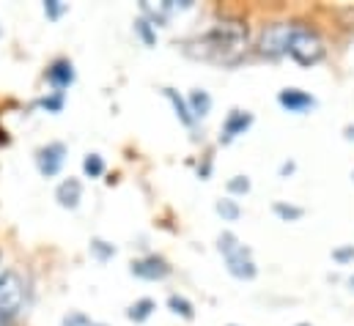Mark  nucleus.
<instances>
[{"label":"nucleus","mask_w":354,"mask_h":326,"mask_svg":"<svg viewBox=\"0 0 354 326\" xmlns=\"http://www.w3.org/2000/svg\"><path fill=\"white\" fill-rule=\"evenodd\" d=\"M25 305V285L19 280L17 271H3L0 274V316L8 321L14 316H19Z\"/></svg>","instance_id":"nucleus-4"},{"label":"nucleus","mask_w":354,"mask_h":326,"mask_svg":"<svg viewBox=\"0 0 354 326\" xmlns=\"http://www.w3.org/2000/svg\"><path fill=\"white\" fill-rule=\"evenodd\" d=\"M162 93H165V99L174 104L178 121H181L184 126H195V118H192V113H189L187 99H184V96H178V90H174V88H162Z\"/></svg>","instance_id":"nucleus-13"},{"label":"nucleus","mask_w":354,"mask_h":326,"mask_svg":"<svg viewBox=\"0 0 354 326\" xmlns=\"http://www.w3.org/2000/svg\"><path fill=\"white\" fill-rule=\"evenodd\" d=\"M333 260H338V263H349V260H354V245L335 249V252H333Z\"/></svg>","instance_id":"nucleus-25"},{"label":"nucleus","mask_w":354,"mask_h":326,"mask_svg":"<svg viewBox=\"0 0 354 326\" xmlns=\"http://www.w3.org/2000/svg\"><path fill=\"white\" fill-rule=\"evenodd\" d=\"M217 249H220V255L225 258V266H228V271H231L236 280H253V277L259 274V266H256L250 249L242 245L234 233H228V231L220 233V236H217Z\"/></svg>","instance_id":"nucleus-3"},{"label":"nucleus","mask_w":354,"mask_h":326,"mask_svg":"<svg viewBox=\"0 0 354 326\" xmlns=\"http://www.w3.org/2000/svg\"><path fill=\"white\" fill-rule=\"evenodd\" d=\"M250 44V30L242 19H220L206 33L189 39L184 52L195 61H206L214 66H236Z\"/></svg>","instance_id":"nucleus-1"},{"label":"nucleus","mask_w":354,"mask_h":326,"mask_svg":"<svg viewBox=\"0 0 354 326\" xmlns=\"http://www.w3.org/2000/svg\"><path fill=\"white\" fill-rule=\"evenodd\" d=\"M214 209H217V214H220L225 222H236V220L242 217V209H239V203H236V200H231V198H223V200H217V203H214Z\"/></svg>","instance_id":"nucleus-15"},{"label":"nucleus","mask_w":354,"mask_h":326,"mask_svg":"<svg viewBox=\"0 0 354 326\" xmlns=\"http://www.w3.org/2000/svg\"><path fill=\"white\" fill-rule=\"evenodd\" d=\"M228 192H231V195H245V192H250V178H248V175H234V178L228 181Z\"/></svg>","instance_id":"nucleus-24"},{"label":"nucleus","mask_w":354,"mask_h":326,"mask_svg":"<svg viewBox=\"0 0 354 326\" xmlns=\"http://www.w3.org/2000/svg\"><path fill=\"white\" fill-rule=\"evenodd\" d=\"M55 200H58V206L61 209H69V211H75L77 206H80V200H83V184L77 181V178H64L61 184H58V189H55Z\"/></svg>","instance_id":"nucleus-10"},{"label":"nucleus","mask_w":354,"mask_h":326,"mask_svg":"<svg viewBox=\"0 0 354 326\" xmlns=\"http://www.w3.org/2000/svg\"><path fill=\"white\" fill-rule=\"evenodd\" d=\"M39 107H44L47 113H61V107H64V93H53V96H44L41 102H39Z\"/></svg>","instance_id":"nucleus-23"},{"label":"nucleus","mask_w":354,"mask_h":326,"mask_svg":"<svg viewBox=\"0 0 354 326\" xmlns=\"http://www.w3.org/2000/svg\"><path fill=\"white\" fill-rule=\"evenodd\" d=\"M91 252H93V258L96 260H110L113 255H115V247L110 245V242H104V239H91Z\"/></svg>","instance_id":"nucleus-19"},{"label":"nucleus","mask_w":354,"mask_h":326,"mask_svg":"<svg viewBox=\"0 0 354 326\" xmlns=\"http://www.w3.org/2000/svg\"><path fill=\"white\" fill-rule=\"evenodd\" d=\"M61 326H104V324H96V321H91L86 313H80V310H75V313H69Z\"/></svg>","instance_id":"nucleus-22"},{"label":"nucleus","mask_w":354,"mask_h":326,"mask_svg":"<svg viewBox=\"0 0 354 326\" xmlns=\"http://www.w3.org/2000/svg\"><path fill=\"white\" fill-rule=\"evenodd\" d=\"M83 173H86L88 178H99V175H104V160H102L99 154H88V157L83 160Z\"/></svg>","instance_id":"nucleus-20"},{"label":"nucleus","mask_w":354,"mask_h":326,"mask_svg":"<svg viewBox=\"0 0 354 326\" xmlns=\"http://www.w3.org/2000/svg\"><path fill=\"white\" fill-rule=\"evenodd\" d=\"M135 33H138V39H140L146 47H154V44H157V30H154V25H151L146 17H140V19L135 22Z\"/></svg>","instance_id":"nucleus-17"},{"label":"nucleus","mask_w":354,"mask_h":326,"mask_svg":"<svg viewBox=\"0 0 354 326\" xmlns=\"http://www.w3.org/2000/svg\"><path fill=\"white\" fill-rule=\"evenodd\" d=\"M352 178H354V173H352Z\"/></svg>","instance_id":"nucleus-30"},{"label":"nucleus","mask_w":354,"mask_h":326,"mask_svg":"<svg viewBox=\"0 0 354 326\" xmlns=\"http://www.w3.org/2000/svg\"><path fill=\"white\" fill-rule=\"evenodd\" d=\"M286 55H291L299 66H316V64L324 61L327 47H324V39L316 28H310L305 22H291V36H288Z\"/></svg>","instance_id":"nucleus-2"},{"label":"nucleus","mask_w":354,"mask_h":326,"mask_svg":"<svg viewBox=\"0 0 354 326\" xmlns=\"http://www.w3.org/2000/svg\"><path fill=\"white\" fill-rule=\"evenodd\" d=\"M272 211H274V214H277L283 222H297V220L305 214L299 206H291V203H283V200H277V203L272 206Z\"/></svg>","instance_id":"nucleus-18"},{"label":"nucleus","mask_w":354,"mask_h":326,"mask_svg":"<svg viewBox=\"0 0 354 326\" xmlns=\"http://www.w3.org/2000/svg\"><path fill=\"white\" fill-rule=\"evenodd\" d=\"M47 82H50L58 93H64V90L75 82V66H72V61H66V58L55 61V64L47 69Z\"/></svg>","instance_id":"nucleus-11"},{"label":"nucleus","mask_w":354,"mask_h":326,"mask_svg":"<svg viewBox=\"0 0 354 326\" xmlns=\"http://www.w3.org/2000/svg\"><path fill=\"white\" fill-rule=\"evenodd\" d=\"M129 271H132V277H138V280L154 282V280H165V277L171 274V266H168V260L160 258V255H146V258H140V260H132V263H129Z\"/></svg>","instance_id":"nucleus-7"},{"label":"nucleus","mask_w":354,"mask_h":326,"mask_svg":"<svg viewBox=\"0 0 354 326\" xmlns=\"http://www.w3.org/2000/svg\"><path fill=\"white\" fill-rule=\"evenodd\" d=\"M349 282H352V288H354V277H352V280H349Z\"/></svg>","instance_id":"nucleus-29"},{"label":"nucleus","mask_w":354,"mask_h":326,"mask_svg":"<svg viewBox=\"0 0 354 326\" xmlns=\"http://www.w3.org/2000/svg\"><path fill=\"white\" fill-rule=\"evenodd\" d=\"M66 11H69V3H64V0H47V3H44V17H47L50 22H58Z\"/></svg>","instance_id":"nucleus-21"},{"label":"nucleus","mask_w":354,"mask_h":326,"mask_svg":"<svg viewBox=\"0 0 354 326\" xmlns=\"http://www.w3.org/2000/svg\"><path fill=\"white\" fill-rule=\"evenodd\" d=\"M288 173H294V162H283V164H280V175H288Z\"/></svg>","instance_id":"nucleus-26"},{"label":"nucleus","mask_w":354,"mask_h":326,"mask_svg":"<svg viewBox=\"0 0 354 326\" xmlns=\"http://www.w3.org/2000/svg\"><path fill=\"white\" fill-rule=\"evenodd\" d=\"M253 126V113L248 110H231L228 118L223 121V129H220V143H234L239 135H245L248 129Z\"/></svg>","instance_id":"nucleus-8"},{"label":"nucleus","mask_w":354,"mask_h":326,"mask_svg":"<svg viewBox=\"0 0 354 326\" xmlns=\"http://www.w3.org/2000/svg\"><path fill=\"white\" fill-rule=\"evenodd\" d=\"M168 307H171L176 316L187 318V321H192V318H195V307H192V302H189V299H184V296H178V294L168 296Z\"/></svg>","instance_id":"nucleus-16"},{"label":"nucleus","mask_w":354,"mask_h":326,"mask_svg":"<svg viewBox=\"0 0 354 326\" xmlns=\"http://www.w3.org/2000/svg\"><path fill=\"white\" fill-rule=\"evenodd\" d=\"M0 326H6V318H3V316H0Z\"/></svg>","instance_id":"nucleus-28"},{"label":"nucleus","mask_w":354,"mask_h":326,"mask_svg":"<svg viewBox=\"0 0 354 326\" xmlns=\"http://www.w3.org/2000/svg\"><path fill=\"white\" fill-rule=\"evenodd\" d=\"M277 102H280L283 110L297 113V115H302V113H308V110L316 107V96L299 90V88H283V90L277 93Z\"/></svg>","instance_id":"nucleus-9"},{"label":"nucleus","mask_w":354,"mask_h":326,"mask_svg":"<svg viewBox=\"0 0 354 326\" xmlns=\"http://www.w3.org/2000/svg\"><path fill=\"white\" fill-rule=\"evenodd\" d=\"M154 310H157V302H154V299H138V302L127 310V318L135 321V324H143V321L151 318Z\"/></svg>","instance_id":"nucleus-14"},{"label":"nucleus","mask_w":354,"mask_h":326,"mask_svg":"<svg viewBox=\"0 0 354 326\" xmlns=\"http://www.w3.org/2000/svg\"><path fill=\"white\" fill-rule=\"evenodd\" d=\"M66 162V146L64 143H47L36 151V167L44 178H55Z\"/></svg>","instance_id":"nucleus-6"},{"label":"nucleus","mask_w":354,"mask_h":326,"mask_svg":"<svg viewBox=\"0 0 354 326\" xmlns=\"http://www.w3.org/2000/svg\"><path fill=\"white\" fill-rule=\"evenodd\" d=\"M344 137H346V140H354V126H352V124L344 129Z\"/></svg>","instance_id":"nucleus-27"},{"label":"nucleus","mask_w":354,"mask_h":326,"mask_svg":"<svg viewBox=\"0 0 354 326\" xmlns=\"http://www.w3.org/2000/svg\"><path fill=\"white\" fill-rule=\"evenodd\" d=\"M288 36H291V22L266 25L264 33H261V41H259L261 55H266V58H280V55H286V50H288Z\"/></svg>","instance_id":"nucleus-5"},{"label":"nucleus","mask_w":354,"mask_h":326,"mask_svg":"<svg viewBox=\"0 0 354 326\" xmlns=\"http://www.w3.org/2000/svg\"><path fill=\"white\" fill-rule=\"evenodd\" d=\"M187 104H189V113H192L195 121H201V118H206L212 113V96L203 88H192L189 96H187Z\"/></svg>","instance_id":"nucleus-12"}]
</instances>
